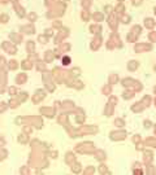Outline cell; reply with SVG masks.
<instances>
[{
	"mask_svg": "<svg viewBox=\"0 0 156 175\" xmlns=\"http://www.w3.org/2000/svg\"><path fill=\"white\" fill-rule=\"evenodd\" d=\"M47 18L48 20H56L59 18V17L64 16L65 11H67V3L63 2V0H56L54 4H51V5L47 8Z\"/></svg>",
	"mask_w": 156,
	"mask_h": 175,
	"instance_id": "1",
	"label": "cell"
},
{
	"mask_svg": "<svg viewBox=\"0 0 156 175\" xmlns=\"http://www.w3.org/2000/svg\"><path fill=\"white\" fill-rule=\"evenodd\" d=\"M107 24L111 27V30L116 31L117 27H119V24H120V17L117 16L116 13H112V14H109L107 17Z\"/></svg>",
	"mask_w": 156,
	"mask_h": 175,
	"instance_id": "2",
	"label": "cell"
},
{
	"mask_svg": "<svg viewBox=\"0 0 156 175\" xmlns=\"http://www.w3.org/2000/svg\"><path fill=\"white\" fill-rule=\"evenodd\" d=\"M152 49V46L150 43H137L135 47H134V51L141 53V52H148Z\"/></svg>",
	"mask_w": 156,
	"mask_h": 175,
	"instance_id": "3",
	"label": "cell"
},
{
	"mask_svg": "<svg viewBox=\"0 0 156 175\" xmlns=\"http://www.w3.org/2000/svg\"><path fill=\"white\" fill-rule=\"evenodd\" d=\"M13 9H15L16 12V14L20 17V18H24V17L28 16V13H26V9L25 8L21 5L20 3H16V4H13Z\"/></svg>",
	"mask_w": 156,
	"mask_h": 175,
	"instance_id": "4",
	"label": "cell"
},
{
	"mask_svg": "<svg viewBox=\"0 0 156 175\" xmlns=\"http://www.w3.org/2000/svg\"><path fill=\"white\" fill-rule=\"evenodd\" d=\"M91 20H94L95 24H100L106 20V14H104V12H99V11L94 12V13H91Z\"/></svg>",
	"mask_w": 156,
	"mask_h": 175,
	"instance_id": "5",
	"label": "cell"
},
{
	"mask_svg": "<svg viewBox=\"0 0 156 175\" xmlns=\"http://www.w3.org/2000/svg\"><path fill=\"white\" fill-rule=\"evenodd\" d=\"M143 25H145V27L147 30H154L156 27V21L154 18H151V17H146L143 20Z\"/></svg>",
	"mask_w": 156,
	"mask_h": 175,
	"instance_id": "6",
	"label": "cell"
},
{
	"mask_svg": "<svg viewBox=\"0 0 156 175\" xmlns=\"http://www.w3.org/2000/svg\"><path fill=\"white\" fill-rule=\"evenodd\" d=\"M69 35V29L68 27H63V29H60L59 30V34H57V37H56V43H60L63 40V39H65Z\"/></svg>",
	"mask_w": 156,
	"mask_h": 175,
	"instance_id": "7",
	"label": "cell"
},
{
	"mask_svg": "<svg viewBox=\"0 0 156 175\" xmlns=\"http://www.w3.org/2000/svg\"><path fill=\"white\" fill-rule=\"evenodd\" d=\"M102 40H103V39H102L100 35H95L94 39H93V42H91V46H90L91 49H93V51H96L98 48L102 46Z\"/></svg>",
	"mask_w": 156,
	"mask_h": 175,
	"instance_id": "8",
	"label": "cell"
},
{
	"mask_svg": "<svg viewBox=\"0 0 156 175\" xmlns=\"http://www.w3.org/2000/svg\"><path fill=\"white\" fill-rule=\"evenodd\" d=\"M125 9H126V7H125V3H117L115 5V13L119 17H121L122 14H125Z\"/></svg>",
	"mask_w": 156,
	"mask_h": 175,
	"instance_id": "9",
	"label": "cell"
},
{
	"mask_svg": "<svg viewBox=\"0 0 156 175\" xmlns=\"http://www.w3.org/2000/svg\"><path fill=\"white\" fill-rule=\"evenodd\" d=\"M21 31L24 34H34L35 33V27H34L33 24H28V25H22L21 26Z\"/></svg>",
	"mask_w": 156,
	"mask_h": 175,
	"instance_id": "10",
	"label": "cell"
},
{
	"mask_svg": "<svg viewBox=\"0 0 156 175\" xmlns=\"http://www.w3.org/2000/svg\"><path fill=\"white\" fill-rule=\"evenodd\" d=\"M109 40H112V43H113V44H115V47H121V46H122V43H121V40H120L119 34H117L116 31H113V33L111 34Z\"/></svg>",
	"mask_w": 156,
	"mask_h": 175,
	"instance_id": "11",
	"label": "cell"
},
{
	"mask_svg": "<svg viewBox=\"0 0 156 175\" xmlns=\"http://www.w3.org/2000/svg\"><path fill=\"white\" fill-rule=\"evenodd\" d=\"M102 30H103V27L100 26V24H93L90 26V33L94 35H100Z\"/></svg>",
	"mask_w": 156,
	"mask_h": 175,
	"instance_id": "12",
	"label": "cell"
},
{
	"mask_svg": "<svg viewBox=\"0 0 156 175\" xmlns=\"http://www.w3.org/2000/svg\"><path fill=\"white\" fill-rule=\"evenodd\" d=\"M81 20L83 21V22H89V21L91 20V13H90V11L82 9L81 11Z\"/></svg>",
	"mask_w": 156,
	"mask_h": 175,
	"instance_id": "13",
	"label": "cell"
},
{
	"mask_svg": "<svg viewBox=\"0 0 156 175\" xmlns=\"http://www.w3.org/2000/svg\"><path fill=\"white\" fill-rule=\"evenodd\" d=\"M91 5H93V0H81V7H82V9H86V11H89Z\"/></svg>",
	"mask_w": 156,
	"mask_h": 175,
	"instance_id": "14",
	"label": "cell"
},
{
	"mask_svg": "<svg viewBox=\"0 0 156 175\" xmlns=\"http://www.w3.org/2000/svg\"><path fill=\"white\" fill-rule=\"evenodd\" d=\"M120 22L124 24V25H128V24L132 22V17H130L128 13H125V14H122V16L120 17Z\"/></svg>",
	"mask_w": 156,
	"mask_h": 175,
	"instance_id": "15",
	"label": "cell"
},
{
	"mask_svg": "<svg viewBox=\"0 0 156 175\" xmlns=\"http://www.w3.org/2000/svg\"><path fill=\"white\" fill-rule=\"evenodd\" d=\"M104 14H112V13H115V7L113 5H111V4H106V5H104Z\"/></svg>",
	"mask_w": 156,
	"mask_h": 175,
	"instance_id": "16",
	"label": "cell"
},
{
	"mask_svg": "<svg viewBox=\"0 0 156 175\" xmlns=\"http://www.w3.org/2000/svg\"><path fill=\"white\" fill-rule=\"evenodd\" d=\"M130 33H133L134 35L139 37V34L142 33V26H139V25H134V26H132V29H130Z\"/></svg>",
	"mask_w": 156,
	"mask_h": 175,
	"instance_id": "17",
	"label": "cell"
},
{
	"mask_svg": "<svg viewBox=\"0 0 156 175\" xmlns=\"http://www.w3.org/2000/svg\"><path fill=\"white\" fill-rule=\"evenodd\" d=\"M9 38L12 39L13 42H16V43H21V42H22V37H21V34H17V33L9 34Z\"/></svg>",
	"mask_w": 156,
	"mask_h": 175,
	"instance_id": "18",
	"label": "cell"
},
{
	"mask_svg": "<svg viewBox=\"0 0 156 175\" xmlns=\"http://www.w3.org/2000/svg\"><path fill=\"white\" fill-rule=\"evenodd\" d=\"M26 18L29 20V22L30 24H33V22H35L37 21V18H38V14L35 12H30V13H28V16H26Z\"/></svg>",
	"mask_w": 156,
	"mask_h": 175,
	"instance_id": "19",
	"label": "cell"
},
{
	"mask_svg": "<svg viewBox=\"0 0 156 175\" xmlns=\"http://www.w3.org/2000/svg\"><path fill=\"white\" fill-rule=\"evenodd\" d=\"M3 47H4V49H5L7 52H9V53H15V52H16V48L13 47V46L11 44V43H8V42L4 43Z\"/></svg>",
	"mask_w": 156,
	"mask_h": 175,
	"instance_id": "20",
	"label": "cell"
},
{
	"mask_svg": "<svg viewBox=\"0 0 156 175\" xmlns=\"http://www.w3.org/2000/svg\"><path fill=\"white\" fill-rule=\"evenodd\" d=\"M143 108H145V105H143L142 103H137L132 107V109L134 112H141V110H143Z\"/></svg>",
	"mask_w": 156,
	"mask_h": 175,
	"instance_id": "21",
	"label": "cell"
},
{
	"mask_svg": "<svg viewBox=\"0 0 156 175\" xmlns=\"http://www.w3.org/2000/svg\"><path fill=\"white\" fill-rule=\"evenodd\" d=\"M126 40L130 42V43H133V42L138 40V37H137V35H134L133 33H129V34L126 35Z\"/></svg>",
	"mask_w": 156,
	"mask_h": 175,
	"instance_id": "22",
	"label": "cell"
},
{
	"mask_svg": "<svg viewBox=\"0 0 156 175\" xmlns=\"http://www.w3.org/2000/svg\"><path fill=\"white\" fill-rule=\"evenodd\" d=\"M138 65H139V64H138V61H130V62L128 64V68H129V70H132V72H133V70H135L137 68H138Z\"/></svg>",
	"mask_w": 156,
	"mask_h": 175,
	"instance_id": "23",
	"label": "cell"
},
{
	"mask_svg": "<svg viewBox=\"0 0 156 175\" xmlns=\"http://www.w3.org/2000/svg\"><path fill=\"white\" fill-rule=\"evenodd\" d=\"M8 21H9V16L7 13H2L0 14V24H7Z\"/></svg>",
	"mask_w": 156,
	"mask_h": 175,
	"instance_id": "24",
	"label": "cell"
},
{
	"mask_svg": "<svg viewBox=\"0 0 156 175\" xmlns=\"http://www.w3.org/2000/svg\"><path fill=\"white\" fill-rule=\"evenodd\" d=\"M52 27L60 30V29H63L64 26H63V24H61V21H60V20H55L54 22H52Z\"/></svg>",
	"mask_w": 156,
	"mask_h": 175,
	"instance_id": "25",
	"label": "cell"
},
{
	"mask_svg": "<svg viewBox=\"0 0 156 175\" xmlns=\"http://www.w3.org/2000/svg\"><path fill=\"white\" fill-rule=\"evenodd\" d=\"M150 103H151V97H150V96H145L143 100H142V104L145 105V107H148Z\"/></svg>",
	"mask_w": 156,
	"mask_h": 175,
	"instance_id": "26",
	"label": "cell"
},
{
	"mask_svg": "<svg viewBox=\"0 0 156 175\" xmlns=\"http://www.w3.org/2000/svg\"><path fill=\"white\" fill-rule=\"evenodd\" d=\"M148 40H151L152 43H156V31H151L148 34Z\"/></svg>",
	"mask_w": 156,
	"mask_h": 175,
	"instance_id": "27",
	"label": "cell"
},
{
	"mask_svg": "<svg viewBox=\"0 0 156 175\" xmlns=\"http://www.w3.org/2000/svg\"><path fill=\"white\" fill-rule=\"evenodd\" d=\"M134 91H126V92H124V97L125 99H132L133 96H134Z\"/></svg>",
	"mask_w": 156,
	"mask_h": 175,
	"instance_id": "28",
	"label": "cell"
},
{
	"mask_svg": "<svg viewBox=\"0 0 156 175\" xmlns=\"http://www.w3.org/2000/svg\"><path fill=\"white\" fill-rule=\"evenodd\" d=\"M26 81V75L25 74H21V75L17 77V83H25Z\"/></svg>",
	"mask_w": 156,
	"mask_h": 175,
	"instance_id": "29",
	"label": "cell"
},
{
	"mask_svg": "<svg viewBox=\"0 0 156 175\" xmlns=\"http://www.w3.org/2000/svg\"><path fill=\"white\" fill-rule=\"evenodd\" d=\"M117 81H119V77H117L116 74H112V75L109 77V82L111 83H117Z\"/></svg>",
	"mask_w": 156,
	"mask_h": 175,
	"instance_id": "30",
	"label": "cell"
},
{
	"mask_svg": "<svg viewBox=\"0 0 156 175\" xmlns=\"http://www.w3.org/2000/svg\"><path fill=\"white\" fill-rule=\"evenodd\" d=\"M143 3V0H132V5L133 7H139Z\"/></svg>",
	"mask_w": 156,
	"mask_h": 175,
	"instance_id": "31",
	"label": "cell"
},
{
	"mask_svg": "<svg viewBox=\"0 0 156 175\" xmlns=\"http://www.w3.org/2000/svg\"><path fill=\"white\" fill-rule=\"evenodd\" d=\"M69 49H70V44H68V43H65V44L61 46V51L63 52H68Z\"/></svg>",
	"mask_w": 156,
	"mask_h": 175,
	"instance_id": "32",
	"label": "cell"
},
{
	"mask_svg": "<svg viewBox=\"0 0 156 175\" xmlns=\"http://www.w3.org/2000/svg\"><path fill=\"white\" fill-rule=\"evenodd\" d=\"M111 86H104L103 87V94H106V95H108V94H109L111 92Z\"/></svg>",
	"mask_w": 156,
	"mask_h": 175,
	"instance_id": "33",
	"label": "cell"
},
{
	"mask_svg": "<svg viewBox=\"0 0 156 175\" xmlns=\"http://www.w3.org/2000/svg\"><path fill=\"white\" fill-rule=\"evenodd\" d=\"M52 59H54V55H52L51 51H48V52L46 53V60H47V61H51Z\"/></svg>",
	"mask_w": 156,
	"mask_h": 175,
	"instance_id": "34",
	"label": "cell"
},
{
	"mask_svg": "<svg viewBox=\"0 0 156 175\" xmlns=\"http://www.w3.org/2000/svg\"><path fill=\"white\" fill-rule=\"evenodd\" d=\"M55 2H56V0H43V3H44V5H46L47 8H48L51 4H54Z\"/></svg>",
	"mask_w": 156,
	"mask_h": 175,
	"instance_id": "35",
	"label": "cell"
},
{
	"mask_svg": "<svg viewBox=\"0 0 156 175\" xmlns=\"http://www.w3.org/2000/svg\"><path fill=\"white\" fill-rule=\"evenodd\" d=\"M28 51L29 52H33L34 51V43L33 42H29L28 43Z\"/></svg>",
	"mask_w": 156,
	"mask_h": 175,
	"instance_id": "36",
	"label": "cell"
},
{
	"mask_svg": "<svg viewBox=\"0 0 156 175\" xmlns=\"http://www.w3.org/2000/svg\"><path fill=\"white\" fill-rule=\"evenodd\" d=\"M63 64L64 65H68V64H70V57H63Z\"/></svg>",
	"mask_w": 156,
	"mask_h": 175,
	"instance_id": "37",
	"label": "cell"
},
{
	"mask_svg": "<svg viewBox=\"0 0 156 175\" xmlns=\"http://www.w3.org/2000/svg\"><path fill=\"white\" fill-rule=\"evenodd\" d=\"M22 66H24L25 69H31V64L28 62V61H25V62L22 64Z\"/></svg>",
	"mask_w": 156,
	"mask_h": 175,
	"instance_id": "38",
	"label": "cell"
},
{
	"mask_svg": "<svg viewBox=\"0 0 156 175\" xmlns=\"http://www.w3.org/2000/svg\"><path fill=\"white\" fill-rule=\"evenodd\" d=\"M9 68L11 69H16L17 68V62H16V61H12V62L9 64Z\"/></svg>",
	"mask_w": 156,
	"mask_h": 175,
	"instance_id": "39",
	"label": "cell"
},
{
	"mask_svg": "<svg viewBox=\"0 0 156 175\" xmlns=\"http://www.w3.org/2000/svg\"><path fill=\"white\" fill-rule=\"evenodd\" d=\"M46 37H42V35H41V37H39V42H41V43H47V40H46Z\"/></svg>",
	"mask_w": 156,
	"mask_h": 175,
	"instance_id": "40",
	"label": "cell"
},
{
	"mask_svg": "<svg viewBox=\"0 0 156 175\" xmlns=\"http://www.w3.org/2000/svg\"><path fill=\"white\" fill-rule=\"evenodd\" d=\"M46 34L48 35V37H51V35L54 34V33H52V29H47V30H46Z\"/></svg>",
	"mask_w": 156,
	"mask_h": 175,
	"instance_id": "41",
	"label": "cell"
},
{
	"mask_svg": "<svg viewBox=\"0 0 156 175\" xmlns=\"http://www.w3.org/2000/svg\"><path fill=\"white\" fill-rule=\"evenodd\" d=\"M8 3H11V0H0V4H8Z\"/></svg>",
	"mask_w": 156,
	"mask_h": 175,
	"instance_id": "42",
	"label": "cell"
},
{
	"mask_svg": "<svg viewBox=\"0 0 156 175\" xmlns=\"http://www.w3.org/2000/svg\"><path fill=\"white\" fill-rule=\"evenodd\" d=\"M38 69H39V70H44V65H43V64H39V65H38Z\"/></svg>",
	"mask_w": 156,
	"mask_h": 175,
	"instance_id": "43",
	"label": "cell"
},
{
	"mask_svg": "<svg viewBox=\"0 0 156 175\" xmlns=\"http://www.w3.org/2000/svg\"><path fill=\"white\" fill-rule=\"evenodd\" d=\"M0 65H2V66L4 65V59L3 57H0Z\"/></svg>",
	"mask_w": 156,
	"mask_h": 175,
	"instance_id": "44",
	"label": "cell"
},
{
	"mask_svg": "<svg viewBox=\"0 0 156 175\" xmlns=\"http://www.w3.org/2000/svg\"><path fill=\"white\" fill-rule=\"evenodd\" d=\"M12 4H16V3H20V0H11Z\"/></svg>",
	"mask_w": 156,
	"mask_h": 175,
	"instance_id": "45",
	"label": "cell"
},
{
	"mask_svg": "<svg viewBox=\"0 0 156 175\" xmlns=\"http://www.w3.org/2000/svg\"><path fill=\"white\" fill-rule=\"evenodd\" d=\"M30 59H33V60H37V59H38V56H37V55H33V56H31V57H30Z\"/></svg>",
	"mask_w": 156,
	"mask_h": 175,
	"instance_id": "46",
	"label": "cell"
},
{
	"mask_svg": "<svg viewBox=\"0 0 156 175\" xmlns=\"http://www.w3.org/2000/svg\"><path fill=\"white\" fill-rule=\"evenodd\" d=\"M126 0H117V3H125Z\"/></svg>",
	"mask_w": 156,
	"mask_h": 175,
	"instance_id": "47",
	"label": "cell"
},
{
	"mask_svg": "<svg viewBox=\"0 0 156 175\" xmlns=\"http://www.w3.org/2000/svg\"><path fill=\"white\" fill-rule=\"evenodd\" d=\"M154 14H155V16H156V7H155V8H154Z\"/></svg>",
	"mask_w": 156,
	"mask_h": 175,
	"instance_id": "48",
	"label": "cell"
},
{
	"mask_svg": "<svg viewBox=\"0 0 156 175\" xmlns=\"http://www.w3.org/2000/svg\"><path fill=\"white\" fill-rule=\"evenodd\" d=\"M63 2H65V3H68V2H70V0H63Z\"/></svg>",
	"mask_w": 156,
	"mask_h": 175,
	"instance_id": "49",
	"label": "cell"
},
{
	"mask_svg": "<svg viewBox=\"0 0 156 175\" xmlns=\"http://www.w3.org/2000/svg\"><path fill=\"white\" fill-rule=\"evenodd\" d=\"M154 91H155V94H156V87H155V88H154Z\"/></svg>",
	"mask_w": 156,
	"mask_h": 175,
	"instance_id": "50",
	"label": "cell"
}]
</instances>
